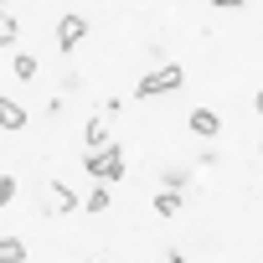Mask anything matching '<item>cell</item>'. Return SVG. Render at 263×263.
Instances as JSON below:
<instances>
[{"mask_svg": "<svg viewBox=\"0 0 263 263\" xmlns=\"http://www.w3.org/2000/svg\"><path fill=\"white\" fill-rule=\"evenodd\" d=\"M212 6H217V11H237V6H242V0H212Z\"/></svg>", "mask_w": 263, "mask_h": 263, "instance_id": "14", "label": "cell"}, {"mask_svg": "<svg viewBox=\"0 0 263 263\" xmlns=\"http://www.w3.org/2000/svg\"><path fill=\"white\" fill-rule=\"evenodd\" d=\"M253 108H258V119H263V88H258V103H253Z\"/></svg>", "mask_w": 263, "mask_h": 263, "instance_id": "15", "label": "cell"}, {"mask_svg": "<svg viewBox=\"0 0 263 263\" xmlns=\"http://www.w3.org/2000/svg\"><path fill=\"white\" fill-rule=\"evenodd\" d=\"M11 201H16V176L0 171V206H11Z\"/></svg>", "mask_w": 263, "mask_h": 263, "instance_id": "13", "label": "cell"}, {"mask_svg": "<svg viewBox=\"0 0 263 263\" xmlns=\"http://www.w3.org/2000/svg\"><path fill=\"white\" fill-rule=\"evenodd\" d=\"M181 83H186V72H181V67H155V72H145V78H140V88H135V93H140V98H155V93H176Z\"/></svg>", "mask_w": 263, "mask_h": 263, "instance_id": "2", "label": "cell"}, {"mask_svg": "<svg viewBox=\"0 0 263 263\" xmlns=\"http://www.w3.org/2000/svg\"><path fill=\"white\" fill-rule=\"evenodd\" d=\"M52 212H78V191L57 181V186H52Z\"/></svg>", "mask_w": 263, "mask_h": 263, "instance_id": "6", "label": "cell"}, {"mask_svg": "<svg viewBox=\"0 0 263 263\" xmlns=\"http://www.w3.org/2000/svg\"><path fill=\"white\" fill-rule=\"evenodd\" d=\"M0 263H26V242L21 237H0Z\"/></svg>", "mask_w": 263, "mask_h": 263, "instance_id": "7", "label": "cell"}, {"mask_svg": "<svg viewBox=\"0 0 263 263\" xmlns=\"http://www.w3.org/2000/svg\"><path fill=\"white\" fill-rule=\"evenodd\" d=\"M83 36H88V21H83L78 11H67V16L57 21V47H62V52H72V47H78Z\"/></svg>", "mask_w": 263, "mask_h": 263, "instance_id": "3", "label": "cell"}, {"mask_svg": "<svg viewBox=\"0 0 263 263\" xmlns=\"http://www.w3.org/2000/svg\"><path fill=\"white\" fill-rule=\"evenodd\" d=\"M0 129H11V135L26 129V108H21L16 98H0Z\"/></svg>", "mask_w": 263, "mask_h": 263, "instance_id": "4", "label": "cell"}, {"mask_svg": "<svg viewBox=\"0 0 263 263\" xmlns=\"http://www.w3.org/2000/svg\"><path fill=\"white\" fill-rule=\"evenodd\" d=\"M11 72H16L21 83H31V78H36V57H31V52H16V62H11Z\"/></svg>", "mask_w": 263, "mask_h": 263, "instance_id": "9", "label": "cell"}, {"mask_svg": "<svg viewBox=\"0 0 263 263\" xmlns=\"http://www.w3.org/2000/svg\"><path fill=\"white\" fill-rule=\"evenodd\" d=\"M83 140H88L93 150H103V145H108V124H103V119H88V129H83Z\"/></svg>", "mask_w": 263, "mask_h": 263, "instance_id": "8", "label": "cell"}, {"mask_svg": "<svg viewBox=\"0 0 263 263\" xmlns=\"http://www.w3.org/2000/svg\"><path fill=\"white\" fill-rule=\"evenodd\" d=\"M16 36H21L16 16H11V11H0V47H16Z\"/></svg>", "mask_w": 263, "mask_h": 263, "instance_id": "11", "label": "cell"}, {"mask_svg": "<svg viewBox=\"0 0 263 263\" xmlns=\"http://www.w3.org/2000/svg\"><path fill=\"white\" fill-rule=\"evenodd\" d=\"M155 212L160 217H176L181 212V191H155Z\"/></svg>", "mask_w": 263, "mask_h": 263, "instance_id": "10", "label": "cell"}, {"mask_svg": "<svg viewBox=\"0 0 263 263\" xmlns=\"http://www.w3.org/2000/svg\"><path fill=\"white\" fill-rule=\"evenodd\" d=\"M88 212H108V181L98 186V191H88V201H83Z\"/></svg>", "mask_w": 263, "mask_h": 263, "instance_id": "12", "label": "cell"}, {"mask_svg": "<svg viewBox=\"0 0 263 263\" xmlns=\"http://www.w3.org/2000/svg\"><path fill=\"white\" fill-rule=\"evenodd\" d=\"M83 165H88V176H98V181H124V150H114V145L93 150Z\"/></svg>", "mask_w": 263, "mask_h": 263, "instance_id": "1", "label": "cell"}, {"mask_svg": "<svg viewBox=\"0 0 263 263\" xmlns=\"http://www.w3.org/2000/svg\"><path fill=\"white\" fill-rule=\"evenodd\" d=\"M217 129H222V119H217L212 108H191V135H201V140H212Z\"/></svg>", "mask_w": 263, "mask_h": 263, "instance_id": "5", "label": "cell"}, {"mask_svg": "<svg viewBox=\"0 0 263 263\" xmlns=\"http://www.w3.org/2000/svg\"><path fill=\"white\" fill-rule=\"evenodd\" d=\"M258 150H263V140H258Z\"/></svg>", "mask_w": 263, "mask_h": 263, "instance_id": "16", "label": "cell"}]
</instances>
